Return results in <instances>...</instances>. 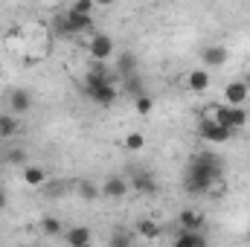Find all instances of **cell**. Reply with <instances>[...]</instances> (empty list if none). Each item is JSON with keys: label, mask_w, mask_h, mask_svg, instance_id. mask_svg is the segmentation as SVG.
Segmentation results:
<instances>
[{"label": "cell", "mask_w": 250, "mask_h": 247, "mask_svg": "<svg viewBox=\"0 0 250 247\" xmlns=\"http://www.w3.org/2000/svg\"><path fill=\"white\" fill-rule=\"evenodd\" d=\"M15 134H18V117L0 114V140H12Z\"/></svg>", "instance_id": "7402d4cb"}, {"label": "cell", "mask_w": 250, "mask_h": 247, "mask_svg": "<svg viewBox=\"0 0 250 247\" xmlns=\"http://www.w3.org/2000/svg\"><path fill=\"white\" fill-rule=\"evenodd\" d=\"M3 163H9V166H29V154H26V148H21V145H9L6 151H3Z\"/></svg>", "instance_id": "d6986e66"}, {"label": "cell", "mask_w": 250, "mask_h": 247, "mask_svg": "<svg viewBox=\"0 0 250 247\" xmlns=\"http://www.w3.org/2000/svg\"><path fill=\"white\" fill-rule=\"evenodd\" d=\"M230 59V50L224 47V44H207V47H201V64H204V70H218V67H224Z\"/></svg>", "instance_id": "5b68a950"}, {"label": "cell", "mask_w": 250, "mask_h": 247, "mask_svg": "<svg viewBox=\"0 0 250 247\" xmlns=\"http://www.w3.org/2000/svg\"><path fill=\"white\" fill-rule=\"evenodd\" d=\"M99 189H102V195L111 198V201H120V198H125V195L131 192V186H128V181H125L123 175H111V178H105V181L99 184Z\"/></svg>", "instance_id": "30bf717a"}, {"label": "cell", "mask_w": 250, "mask_h": 247, "mask_svg": "<svg viewBox=\"0 0 250 247\" xmlns=\"http://www.w3.org/2000/svg\"><path fill=\"white\" fill-rule=\"evenodd\" d=\"M38 230H41L44 236H64V233H67V227H64L56 215H44L41 224H38Z\"/></svg>", "instance_id": "44dd1931"}, {"label": "cell", "mask_w": 250, "mask_h": 247, "mask_svg": "<svg viewBox=\"0 0 250 247\" xmlns=\"http://www.w3.org/2000/svg\"><path fill=\"white\" fill-rule=\"evenodd\" d=\"M26 111H32V93L23 87L9 90V114L12 117H23Z\"/></svg>", "instance_id": "9c48e42d"}, {"label": "cell", "mask_w": 250, "mask_h": 247, "mask_svg": "<svg viewBox=\"0 0 250 247\" xmlns=\"http://www.w3.org/2000/svg\"><path fill=\"white\" fill-rule=\"evenodd\" d=\"M204 224H207V218H204V212L195 209V206L181 209V215H178V227L187 230V233H204Z\"/></svg>", "instance_id": "ba28073f"}, {"label": "cell", "mask_w": 250, "mask_h": 247, "mask_svg": "<svg viewBox=\"0 0 250 247\" xmlns=\"http://www.w3.org/2000/svg\"><path fill=\"white\" fill-rule=\"evenodd\" d=\"M64 242L70 247H93V230L84 224H76L64 233Z\"/></svg>", "instance_id": "7c38bea8"}, {"label": "cell", "mask_w": 250, "mask_h": 247, "mask_svg": "<svg viewBox=\"0 0 250 247\" xmlns=\"http://www.w3.org/2000/svg\"><path fill=\"white\" fill-rule=\"evenodd\" d=\"M0 163H3V154H0Z\"/></svg>", "instance_id": "f1b7e54d"}, {"label": "cell", "mask_w": 250, "mask_h": 247, "mask_svg": "<svg viewBox=\"0 0 250 247\" xmlns=\"http://www.w3.org/2000/svg\"><path fill=\"white\" fill-rule=\"evenodd\" d=\"M67 12H73V15H82V18H90L93 15V3L90 0H76Z\"/></svg>", "instance_id": "484cf974"}, {"label": "cell", "mask_w": 250, "mask_h": 247, "mask_svg": "<svg viewBox=\"0 0 250 247\" xmlns=\"http://www.w3.org/2000/svg\"><path fill=\"white\" fill-rule=\"evenodd\" d=\"M90 23H93V18H82V15L67 12V15H62V18L56 21V29H59L62 35H82L84 29H90Z\"/></svg>", "instance_id": "8992f818"}, {"label": "cell", "mask_w": 250, "mask_h": 247, "mask_svg": "<svg viewBox=\"0 0 250 247\" xmlns=\"http://www.w3.org/2000/svg\"><path fill=\"white\" fill-rule=\"evenodd\" d=\"M6 206H9V195H6V192H3V189H0V212H3V209H6Z\"/></svg>", "instance_id": "4316f807"}, {"label": "cell", "mask_w": 250, "mask_h": 247, "mask_svg": "<svg viewBox=\"0 0 250 247\" xmlns=\"http://www.w3.org/2000/svg\"><path fill=\"white\" fill-rule=\"evenodd\" d=\"M131 245H134V233H131V230L117 227V230L111 233V242H108V247H131Z\"/></svg>", "instance_id": "603a6c76"}, {"label": "cell", "mask_w": 250, "mask_h": 247, "mask_svg": "<svg viewBox=\"0 0 250 247\" xmlns=\"http://www.w3.org/2000/svg\"><path fill=\"white\" fill-rule=\"evenodd\" d=\"M134 111H137L140 117H148V114L154 111V99H151L148 93H143L140 99H134Z\"/></svg>", "instance_id": "d4e9b609"}, {"label": "cell", "mask_w": 250, "mask_h": 247, "mask_svg": "<svg viewBox=\"0 0 250 247\" xmlns=\"http://www.w3.org/2000/svg\"><path fill=\"white\" fill-rule=\"evenodd\" d=\"M79 198H84V201H96L99 195H102V189H99V184H93V181H79Z\"/></svg>", "instance_id": "cb8c5ba5"}, {"label": "cell", "mask_w": 250, "mask_h": 247, "mask_svg": "<svg viewBox=\"0 0 250 247\" xmlns=\"http://www.w3.org/2000/svg\"><path fill=\"white\" fill-rule=\"evenodd\" d=\"M82 93H84V99H90L93 105H102V108H111V105L120 99V84L111 79L108 64H96L93 62L87 70H84Z\"/></svg>", "instance_id": "7a4b0ae2"}, {"label": "cell", "mask_w": 250, "mask_h": 247, "mask_svg": "<svg viewBox=\"0 0 250 247\" xmlns=\"http://www.w3.org/2000/svg\"><path fill=\"white\" fill-rule=\"evenodd\" d=\"M172 247H209V242H207L204 233H187V230H181V233L175 236Z\"/></svg>", "instance_id": "2e32d148"}, {"label": "cell", "mask_w": 250, "mask_h": 247, "mask_svg": "<svg viewBox=\"0 0 250 247\" xmlns=\"http://www.w3.org/2000/svg\"><path fill=\"white\" fill-rule=\"evenodd\" d=\"M248 239H250V233H248Z\"/></svg>", "instance_id": "f546056e"}, {"label": "cell", "mask_w": 250, "mask_h": 247, "mask_svg": "<svg viewBox=\"0 0 250 247\" xmlns=\"http://www.w3.org/2000/svg\"><path fill=\"white\" fill-rule=\"evenodd\" d=\"M123 148L131 151V154H140V151L146 148V134H143V131H128L125 140H123Z\"/></svg>", "instance_id": "ffe728a7"}, {"label": "cell", "mask_w": 250, "mask_h": 247, "mask_svg": "<svg viewBox=\"0 0 250 247\" xmlns=\"http://www.w3.org/2000/svg\"><path fill=\"white\" fill-rule=\"evenodd\" d=\"M242 82H245V84L250 87V64H248V70H245V76H242Z\"/></svg>", "instance_id": "83f0119b"}, {"label": "cell", "mask_w": 250, "mask_h": 247, "mask_svg": "<svg viewBox=\"0 0 250 247\" xmlns=\"http://www.w3.org/2000/svg\"><path fill=\"white\" fill-rule=\"evenodd\" d=\"M114 50H117V44H114V38H111L108 32H96V35L87 41V53H90V59L96 64H105L114 56Z\"/></svg>", "instance_id": "3957f363"}, {"label": "cell", "mask_w": 250, "mask_h": 247, "mask_svg": "<svg viewBox=\"0 0 250 247\" xmlns=\"http://www.w3.org/2000/svg\"><path fill=\"white\" fill-rule=\"evenodd\" d=\"M21 178H23V184H26V186H35V189L47 184V172H44L38 163H29V166H23V169H21Z\"/></svg>", "instance_id": "9a60e30c"}, {"label": "cell", "mask_w": 250, "mask_h": 247, "mask_svg": "<svg viewBox=\"0 0 250 247\" xmlns=\"http://www.w3.org/2000/svg\"><path fill=\"white\" fill-rule=\"evenodd\" d=\"M209 84H212V79H209V70H204V67H198V70H189L187 87L192 90V93H204V90H209Z\"/></svg>", "instance_id": "4fadbf2b"}, {"label": "cell", "mask_w": 250, "mask_h": 247, "mask_svg": "<svg viewBox=\"0 0 250 247\" xmlns=\"http://www.w3.org/2000/svg\"><path fill=\"white\" fill-rule=\"evenodd\" d=\"M198 137L201 140H207V143H230L233 140V131L230 128H224V125H218V123H212V120H198Z\"/></svg>", "instance_id": "277c9868"}, {"label": "cell", "mask_w": 250, "mask_h": 247, "mask_svg": "<svg viewBox=\"0 0 250 247\" xmlns=\"http://www.w3.org/2000/svg\"><path fill=\"white\" fill-rule=\"evenodd\" d=\"M134 233H137L140 239H148V242H154V239H160L163 227H160L154 218H140V221H137V227H134Z\"/></svg>", "instance_id": "5bb4252c"}, {"label": "cell", "mask_w": 250, "mask_h": 247, "mask_svg": "<svg viewBox=\"0 0 250 247\" xmlns=\"http://www.w3.org/2000/svg\"><path fill=\"white\" fill-rule=\"evenodd\" d=\"M120 93L131 96V99H140V96L146 93V84H143L140 73H137V76H128V79H123V84H120Z\"/></svg>", "instance_id": "ac0fdd59"}, {"label": "cell", "mask_w": 250, "mask_h": 247, "mask_svg": "<svg viewBox=\"0 0 250 247\" xmlns=\"http://www.w3.org/2000/svg\"><path fill=\"white\" fill-rule=\"evenodd\" d=\"M128 186H131L134 192H140V195H154V192H157V178H154L151 172L140 169V172H134V175L128 178Z\"/></svg>", "instance_id": "8fae6325"}, {"label": "cell", "mask_w": 250, "mask_h": 247, "mask_svg": "<svg viewBox=\"0 0 250 247\" xmlns=\"http://www.w3.org/2000/svg\"><path fill=\"white\" fill-rule=\"evenodd\" d=\"M248 96H250V87L242 79H233V82L224 84V105H230V108H245Z\"/></svg>", "instance_id": "52a82bcc"}, {"label": "cell", "mask_w": 250, "mask_h": 247, "mask_svg": "<svg viewBox=\"0 0 250 247\" xmlns=\"http://www.w3.org/2000/svg\"><path fill=\"white\" fill-rule=\"evenodd\" d=\"M221 160L209 151H198L192 154L187 163V175H184V186L189 195H209L215 186H221Z\"/></svg>", "instance_id": "6da1fadb"}, {"label": "cell", "mask_w": 250, "mask_h": 247, "mask_svg": "<svg viewBox=\"0 0 250 247\" xmlns=\"http://www.w3.org/2000/svg\"><path fill=\"white\" fill-rule=\"evenodd\" d=\"M117 73H120V79H128V76H137V56H134L131 50H125V53H120V59H117Z\"/></svg>", "instance_id": "e0dca14e"}]
</instances>
